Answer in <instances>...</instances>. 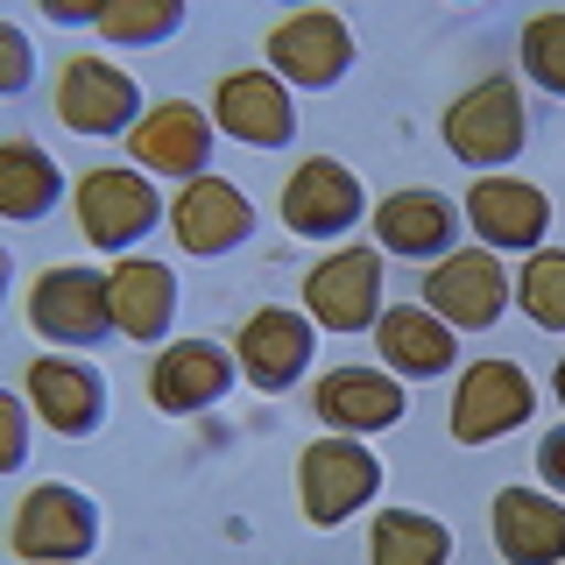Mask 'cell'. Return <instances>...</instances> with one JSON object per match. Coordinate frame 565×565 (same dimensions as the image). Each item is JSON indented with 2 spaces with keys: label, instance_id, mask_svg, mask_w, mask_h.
I'll use <instances>...</instances> for the list:
<instances>
[{
  "label": "cell",
  "instance_id": "1",
  "mask_svg": "<svg viewBox=\"0 0 565 565\" xmlns=\"http://www.w3.org/2000/svg\"><path fill=\"white\" fill-rule=\"evenodd\" d=\"M438 135H446V149H452L467 170L502 177V170L530 149V106H523V85L502 78V71L473 78L467 93H452L446 120H438Z\"/></svg>",
  "mask_w": 565,
  "mask_h": 565
},
{
  "label": "cell",
  "instance_id": "2",
  "mask_svg": "<svg viewBox=\"0 0 565 565\" xmlns=\"http://www.w3.org/2000/svg\"><path fill=\"white\" fill-rule=\"evenodd\" d=\"M71 212H78V234L99 247V255H135L156 226L170 220L163 205V184L149 170H120V163H99L71 184Z\"/></svg>",
  "mask_w": 565,
  "mask_h": 565
},
{
  "label": "cell",
  "instance_id": "3",
  "mask_svg": "<svg viewBox=\"0 0 565 565\" xmlns=\"http://www.w3.org/2000/svg\"><path fill=\"white\" fill-rule=\"evenodd\" d=\"M8 552L22 565H85L99 552V502L71 481H35L8 516Z\"/></svg>",
  "mask_w": 565,
  "mask_h": 565
},
{
  "label": "cell",
  "instance_id": "4",
  "mask_svg": "<svg viewBox=\"0 0 565 565\" xmlns=\"http://www.w3.org/2000/svg\"><path fill=\"white\" fill-rule=\"evenodd\" d=\"M382 494V459L361 446V438H311L305 452H297V502H305V523L311 530H340L353 523L367 502Z\"/></svg>",
  "mask_w": 565,
  "mask_h": 565
},
{
  "label": "cell",
  "instance_id": "5",
  "mask_svg": "<svg viewBox=\"0 0 565 565\" xmlns=\"http://www.w3.org/2000/svg\"><path fill=\"white\" fill-rule=\"evenodd\" d=\"M388 311V282H382V247H332L305 269V318L326 332H375V318Z\"/></svg>",
  "mask_w": 565,
  "mask_h": 565
},
{
  "label": "cell",
  "instance_id": "6",
  "mask_svg": "<svg viewBox=\"0 0 565 565\" xmlns=\"http://www.w3.org/2000/svg\"><path fill=\"white\" fill-rule=\"evenodd\" d=\"M537 417V382L523 361H467L452 382V446H494Z\"/></svg>",
  "mask_w": 565,
  "mask_h": 565
},
{
  "label": "cell",
  "instance_id": "7",
  "mask_svg": "<svg viewBox=\"0 0 565 565\" xmlns=\"http://www.w3.org/2000/svg\"><path fill=\"white\" fill-rule=\"evenodd\" d=\"M29 326L35 340L50 347H99L114 340V305H106V276L85 269V262H50L43 276L29 282Z\"/></svg>",
  "mask_w": 565,
  "mask_h": 565
},
{
  "label": "cell",
  "instance_id": "8",
  "mask_svg": "<svg viewBox=\"0 0 565 565\" xmlns=\"http://www.w3.org/2000/svg\"><path fill=\"white\" fill-rule=\"evenodd\" d=\"M262 50H269V71L290 85V93H332V85L353 71V57H361L353 29H347L332 8H297V14H282Z\"/></svg>",
  "mask_w": 565,
  "mask_h": 565
},
{
  "label": "cell",
  "instance_id": "9",
  "mask_svg": "<svg viewBox=\"0 0 565 565\" xmlns=\"http://www.w3.org/2000/svg\"><path fill=\"white\" fill-rule=\"evenodd\" d=\"M367 220V184L361 170L340 163V156H305V163L290 170V184H282V226H290L297 241H340Z\"/></svg>",
  "mask_w": 565,
  "mask_h": 565
},
{
  "label": "cell",
  "instance_id": "10",
  "mask_svg": "<svg viewBox=\"0 0 565 565\" xmlns=\"http://www.w3.org/2000/svg\"><path fill=\"white\" fill-rule=\"evenodd\" d=\"M509 290H516V276H509L502 255H488V247H452L446 262H431V269H424V311L446 318L452 332L502 326Z\"/></svg>",
  "mask_w": 565,
  "mask_h": 565
},
{
  "label": "cell",
  "instance_id": "11",
  "mask_svg": "<svg viewBox=\"0 0 565 565\" xmlns=\"http://www.w3.org/2000/svg\"><path fill=\"white\" fill-rule=\"evenodd\" d=\"M149 114L135 71H120L114 57H71L57 71V120L85 141H114V135H135V120Z\"/></svg>",
  "mask_w": 565,
  "mask_h": 565
},
{
  "label": "cell",
  "instance_id": "12",
  "mask_svg": "<svg viewBox=\"0 0 565 565\" xmlns=\"http://www.w3.org/2000/svg\"><path fill=\"white\" fill-rule=\"evenodd\" d=\"M459 220L488 255H537L552 234V199L530 177H473L459 199Z\"/></svg>",
  "mask_w": 565,
  "mask_h": 565
},
{
  "label": "cell",
  "instance_id": "13",
  "mask_svg": "<svg viewBox=\"0 0 565 565\" xmlns=\"http://www.w3.org/2000/svg\"><path fill=\"white\" fill-rule=\"evenodd\" d=\"M311 353H318V326L290 305H262L241 318L234 332V361H241V382H255L262 396H290L297 382L311 375Z\"/></svg>",
  "mask_w": 565,
  "mask_h": 565
},
{
  "label": "cell",
  "instance_id": "14",
  "mask_svg": "<svg viewBox=\"0 0 565 565\" xmlns=\"http://www.w3.org/2000/svg\"><path fill=\"white\" fill-rule=\"evenodd\" d=\"M212 149H220V128H212V106H191V99H163L135 120L128 135V156L135 170L149 177H177V184H199L212 177Z\"/></svg>",
  "mask_w": 565,
  "mask_h": 565
},
{
  "label": "cell",
  "instance_id": "15",
  "mask_svg": "<svg viewBox=\"0 0 565 565\" xmlns=\"http://www.w3.org/2000/svg\"><path fill=\"white\" fill-rule=\"evenodd\" d=\"M22 396L35 424H50L57 438H93L106 424V403H114V388L93 361H78V353H35L29 375H22Z\"/></svg>",
  "mask_w": 565,
  "mask_h": 565
},
{
  "label": "cell",
  "instance_id": "16",
  "mask_svg": "<svg viewBox=\"0 0 565 565\" xmlns=\"http://www.w3.org/2000/svg\"><path fill=\"white\" fill-rule=\"evenodd\" d=\"M212 128L226 141H241V149H290L297 141V99L269 64L226 71V78L212 85Z\"/></svg>",
  "mask_w": 565,
  "mask_h": 565
},
{
  "label": "cell",
  "instance_id": "17",
  "mask_svg": "<svg viewBox=\"0 0 565 565\" xmlns=\"http://www.w3.org/2000/svg\"><path fill=\"white\" fill-rule=\"evenodd\" d=\"M170 234H177L184 255L220 262V255H234V247L255 241V199L212 170V177H199V184H184L170 199Z\"/></svg>",
  "mask_w": 565,
  "mask_h": 565
},
{
  "label": "cell",
  "instance_id": "18",
  "mask_svg": "<svg viewBox=\"0 0 565 565\" xmlns=\"http://www.w3.org/2000/svg\"><path fill=\"white\" fill-rule=\"evenodd\" d=\"M367 220H375V247L382 255H396V262H446L459 234H467V220H459V205L446 199V191H388L382 205H367Z\"/></svg>",
  "mask_w": 565,
  "mask_h": 565
},
{
  "label": "cell",
  "instance_id": "19",
  "mask_svg": "<svg viewBox=\"0 0 565 565\" xmlns=\"http://www.w3.org/2000/svg\"><path fill=\"white\" fill-rule=\"evenodd\" d=\"M234 382H241V361L220 340H170L149 361V403L163 417H199L220 396H234Z\"/></svg>",
  "mask_w": 565,
  "mask_h": 565
},
{
  "label": "cell",
  "instance_id": "20",
  "mask_svg": "<svg viewBox=\"0 0 565 565\" xmlns=\"http://www.w3.org/2000/svg\"><path fill=\"white\" fill-rule=\"evenodd\" d=\"M311 411L326 431L340 438H367V431H388V424L411 417V396L388 367H326L311 382Z\"/></svg>",
  "mask_w": 565,
  "mask_h": 565
},
{
  "label": "cell",
  "instance_id": "21",
  "mask_svg": "<svg viewBox=\"0 0 565 565\" xmlns=\"http://www.w3.org/2000/svg\"><path fill=\"white\" fill-rule=\"evenodd\" d=\"M106 305H114V332L135 347H163L177 311H184V290H177V269L156 255H120L114 276H106Z\"/></svg>",
  "mask_w": 565,
  "mask_h": 565
},
{
  "label": "cell",
  "instance_id": "22",
  "mask_svg": "<svg viewBox=\"0 0 565 565\" xmlns=\"http://www.w3.org/2000/svg\"><path fill=\"white\" fill-rule=\"evenodd\" d=\"M488 537L509 565H565V502L544 488H502L488 509Z\"/></svg>",
  "mask_w": 565,
  "mask_h": 565
},
{
  "label": "cell",
  "instance_id": "23",
  "mask_svg": "<svg viewBox=\"0 0 565 565\" xmlns=\"http://www.w3.org/2000/svg\"><path fill=\"white\" fill-rule=\"evenodd\" d=\"M71 199L64 184V163L29 135H8L0 141V220L8 226H43L57 220V205Z\"/></svg>",
  "mask_w": 565,
  "mask_h": 565
},
{
  "label": "cell",
  "instance_id": "24",
  "mask_svg": "<svg viewBox=\"0 0 565 565\" xmlns=\"http://www.w3.org/2000/svg\"><path fill=\"white\" fill-rule=\"evenodd\" d=\"M375 347H382V361H388L396 382H438V375H452V361H459L452 326L431 318L424 305H388L375 318Z\"/></svg>",
  "mask_w": 565,
  "mask_h": 565
},
{
  "label": "cell",
  "instance_id": "25",
  "mask_svg": "<svg viewBox=\"0 0 565 565\" xmlns=\"http://www.w3.org/2000/svg\"><path fill=\"white\" fill-rule=\"evenodd\" d=\"M367 565H452V523L431 509H382L367 530Z\"/></svg>",
  "mask_w": 565,
  "mask_h": 565
},
{
  "label": "cell",
  "instance_id": "26",
  "mask_svg": "<svg viewBox=\"0 0 565 565\" xmlns=\"http://www.w3.org/2000/svg\"><path fill=\"white\" fill-rule=\"evenodd\" d=\"M184 0H114L99 8V35L114 50H156V43H177L184 35Z\"/></svg>",
  "mask_w": 565,
  "mask_h": 565
},
{
  "label": "cell",
  "instance_id": "27",
  "mask_svg": "<svg viewBox=\"0 0 565 565\" xmlns=\"http://www.w3.org/2000/svg\"><path fill=\"white\" fill-rule=\"evenodd\" d=\"M516 305H523V318L537 332H565V247H537V255H523Z\"/></svg>",
  "mask_w": 565,
  "mask_h": 565
},
{
  "label": "cell",
  "instance_id": "28",
  "mask_svg": "<svg viewBox=\"0 0 565 565\" xmlns=\"http://www.w3.org/2000/svg\"><path fill=\"white\" fill-rule=\"evenodd\" d=\"M516 64H523V78L537 85V93L565 99V8L530 14L523 35H516Z\"/></svg>",
  "mask_w": 565,
  "mask_h": 565
},
{
  "label": "cell",
  "instance_id": "29",
  "mask_svg": "<svg viewBox=\"0 0 565 565\" xmlns=\"http://www.w3.org/2000/svg\"><path fill=\"white\" fill-rule=\"evenodd\" d=\"M35 71H43V64H35L29 29L0 14V99H22V93H35Z\"/></svg>",
  "mask_w": 565,
  "mask_h": 565
},
{
  "label": "cell",
  "instance_id": "30",
  "mask_svg": "<svg viewBox=\"0 0 565 565\" xmlns=\"http://www.w3.org/2000/svg\"><path fill=\"white\" fill-rule=\"evenodd\" d=\"M29 396H14V388H0V473H22L29 467Z\"/></svg>",
  "mask_w": 565,
  "mask_h": 565
},
{
  "label": "cell",
  "instance_id": "31",
  "mask_svg": "<svg viewBox=\"0 0 565 565\" xmlns=\"http://www.w3.org/2000/svg\"><path fill=\"white\" fill-rule=\"evenodd\" d=\"M537 481H544V494L565 502V424H552V431L537 438Z\"/></svg>",
  "mask_w": 565,
  "mask_h": 565
},
{
  "label": "cell",
  "instance_id": "32",
  "mask_svg": "<svg viewBox=\"0 0 565 565\" xmlns=\"http://www.w3.org/2000/svg\"><path fill=\"white\" fill-rule=\"evenodd\" d=\"M8 290H14V255L0 247V311H8Z\"/></svg>",
  "mask_w": 565,
  "mask_h": 565
},
{
  "label": "cell",
  "instance_id": "33",
  "mask_svg": "<svg viewBox=\"0 0 565 565\" xmlns=\"http://www.w3.org/2000/svg\"><path fill=\"white\" fill-rule=\"evenodd\" d=\"M552 388H558V403H565V361H558V375H552Z\"/></svg>",
  "mask_w": 565,
  "mask_h": 565
}]
</instances>
